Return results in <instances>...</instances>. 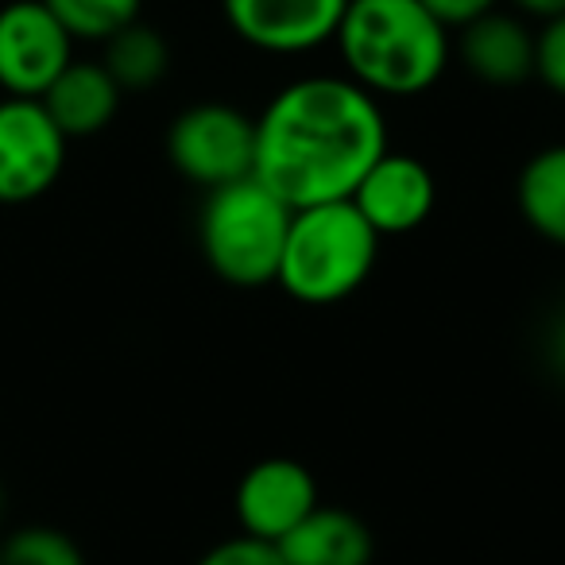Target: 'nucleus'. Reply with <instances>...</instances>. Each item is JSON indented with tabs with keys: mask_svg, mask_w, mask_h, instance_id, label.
I'll return each mask as SVG.
<instances>
[{
	"mask_svg": "<svg viewBox=\"0 0 565 565\" xmlns=\"http://www.w3.org/2000/svg\"><path fill=\"white\" fill-rule=\"evenodd\" d=\"M0 515H4V488H0Z\"/></svg>",
	"mask_w": 565,
	"mask_h": 565,
	"instance_id": "4be33fe9",
	"label": "nucleus"
},
{
	"mask_svg": "<svg viewBox=\"0 0 565 565\" xmlns=\"http://www.w3.org/2000/svg\"><path fill=\"white\" fill-rule=\"evenodd\" d=\"M66 167V136L40 102H0V205L35 202Z\"/></svg>",
	"mask_w": 565,
	"mask_h": 565,
	"instance_id": "0eeeda50",
	"label": "nucleus"
},
{
	"mask_svg": "<svg viewBox=\"0 0 565 565\" xmlns=\"http://www.w3.org/2000/svg\"><path fill=\"white\" fill-rule=\"evenodd\" d=\"M534 78L554 97H565V17L546 20L534 32Z\"/></svg>",
	"mask_w": 565,
	"mask_h": 565,
	"instance_id": "a211bd4d",
	"label": "nucleus"
},
{
	"mask_svg": "<svg viewBox=\"0 0 565 565\" xmlns=\"http://www.w3.org/2000/svg\"><path fill=\"white\" fill-rule=\"evenodd\" d=\"M511 9H515V17L523 20H539V24H546V20H557L565 17V0H508Z\"/></svg>",
	"mask_w": 565,
	"mask_h": 565,
	"instance_id": "412c9836",
	"label": "nucleus"
},
{
	"mask_svg": "<svg viewBox=\"0 0 565 565\" xmlns=\"http://www.w3.org/2000/svg\"><path fill=\"white\" fill-rule=\"evenodd\" d=\"M0 565H86V557L66 531L24 526L0 542Z\"/></svg>",
	"mask_w": 565,
	"mask_h": 565,
	"instance_id": "f3484780",
	"label": "nucleus"
},
{
	"mask_svg": "<svg viewBox=\"0 0 565 565\" xmlns=\"http://www.w3.org/2000/svg\"><path fill=\"white\" fill-rule=\"evenodd\" d=\"M333 47L345 78L376 102L426 94L454 58L449 28L423 0H349Z\"/></svg>",
	"mask_w": 565,
	"mask_h": 565,
	"instance_id": "f03ea898",
	"label": "nucleus"
},
{
	"mask_svg": "<svg viewBox=\"0 0 565 565\" xmlns=\"http://www.w3.org/2000/svg\"><path fill=\"white\" fill-rule=\"evenodd\" d=\"M51 9V17L71 32V40L86 43H105L117 32H125L128 24L140 20L143 0H43Z\"/></svg>",
	"mask_w": 565,
	"mask_h": 565,
	"instance_id": "dca6fc26",
	"label": "nucleus"
},
{
	"mask_svg": "<svg viewBox=\"0 0 565 565\" xmlns=\"http://www.w3.org/2000/svg\"><path fill=\"white\" fill-rule=\"evenodd\" d=\"M515 202L531 233L565 248V143L534 151L515 182Z\"/></svg>",
	"mask_w": 565,
	"mask_h": 565,
	"instance_id": "4468645a",
	"label": "nucleus"
},
{
	"mask_svg": "<svg viewBox=\"0 0 565 565\" xmlns=\"http://www.w3.org/2000/svg\"><path fill=\"white\" fill-rule=\"evenodd\" d=\"M194 565H287V562H282L275 542L236 534V539H225V542H217V546H210Z\"/></svg>",
	"mask_w": 565,
	"mask_h": 565,
	"instance_id": "6ab92c4d",
	"label": "nucleus"
},
{
	"mask_svg": "<svg viewBox=\"0 0 565 565\" xmlns=\"http://www.w3.org/2000/svg\"><path fill=\"white\" fill-rule=\"evenodd\" d=\"M318 480L302 461L267 457L241 477L233 495L241 534L259 542H282L318 508Z\"/></svg>",
	"mask_w": 565,
	"mask_h": 565,
	"instance_id": "1a4fd4ad",
	"label": "nucleus"
},
{
	"mask_svg": "<svg viewBox=\"0 0 565 565\" xmlns=\"http://www.w3.org/2000/svg\"><path fill=\"white\" fill-rule=\"evenodd\" d=\"M291 205H282L264 182L241 179L205 194L198 213V244L210 271L228 287H271L282 244L291 228Z\"/></svg>",
	"mask_w": 565,
	"mask_h": 565,
	"instance_id": "20e7f679",
	"label": "nucleus"
},
{
	"mask_svg": "<svg viewBox=\"0 0 565 565\" xmlns=\"http://www.w3.org/2000/svg\"><path fill=\"white\" fill-rule=\"evenodd\" d=\"M384 151H392L384 102L345 74H307L256 117L252 179L291 210L349 202Z\"/></svg>",
	"mask_w": 565,
	"mask_h": 565,
	"instance_id": "f257e3e1",
	"label": "nucleus"
},
{
	"mask_svg": "<svg viewBox=\"0 0 565 565\" xmlns=\"http://www.w3.org/2000/svg\"><path fill=\"white\" fill-rule=\"evenodd\" d=\"M74 63V40L43 0H12L0 9V89L40 102Z\"/></svg>",
	"mask_w": 565,
	"mask_h": 565,
	"instance_id": "423d86ee",
	"label": "nucleus"
},
{
	"mask_svg": "<svg viewBox=\"0 0 565 565\" xmlns=\"http://www.w3.org/2000/svg\"><path fill=\"white\" fill-rule=\"evenodd\" d=\"M287 565H372L376 542L361 515L318 503L282 542H275Z\"/></svg>",
	"mask_w": 565,
	"mask_h": 565,
	"instance_id": "ddd939ff",
	"label": "nucleus"
},
{
	"mask_svg": "<svg viewBox=\"0 0 565 565\" xmlns=\"http://www.w3.org/2000/svg\"><path fill=\"white\" fill-rule=\"evenodd\" d=\"M167 159L186 182L221 190L252 179L256 159V117L225 102H198L182 109L167 128Z\"/></svg>",
	"mask_w": 565,
	"mask_h": 565,
	"instance_id": "39448f33",
	"label": "nucleus"
},
{
	"mask_svg": "<svg viewBox=\"0 0 565 565\" xmlns=\"http://www.w3.org/2000/svg\"><path fill=\"white\" fill-rule=\"evenodd\" d=\"M349 202L356 205V213L369 221L380 241L407 236L430 221L434 205H438V182L423 159L407 156V151H384Z\"/></svg>",
	"mask_w": 565,
	"mask_h": 565,
	"instance_id": "9d476101",
	"label": "nucleus"
},
{
	"mask_svg": "<svg viewBox=\"0 0 565 565\" xmlns=\"http://www.w3.org/2000/svg\"><path fill=\"white\" fill-rule=\"evenodd\" d=\"M457 58L484 86H523L534 78V28L515 12L492 9L457 32Z\"/></svg>",
	"mask_w": 565,
	"mask_h": 565,
	"instance_id": "9b49d317",
	"label": "nucleus"
},
{
	"mask_svg": "<svg viewBox=\"0 0 565 565\" xmlns=\"http://www.w3.org/2000/svg\"><path fill=\"white\" fill-rule=\"evenodd\" d=\"M380 259V236L353 202H326L291 213L275 287L302 307L345 302L369 282Z\"/></svg>",
	"mask_w": 565,
	"mask_h": 565,
	"instance_id": "7ed1b4c3",
	"label": "nucleus"
},
{
	"mask_svg": "<svg viewBox=\"0 0 565 565\" xmlns=\"http://www.w3.org/2000/svg\"><path fill=\"white\" fill-rule=\"evenodd\" d=\"M349 0H221L228 32L264 55H310L338 35Z\"/></svg>",
	"mask_w": 565,
	"mask_h": 565,
	"instance_id": "6e6552de",
	"label": "nucleus"
},
{
	"mask_svg": "<svg viewBox=\"0 0 565 565\" xmlns=\"http://www.w3.org/2000/svg\"><path fill=\"white\" fill-rule=\"evenodd\" d=\"M102 66L120 86V94H143V89H156L167 78V71H171V47H167V40L156 28L136 20L125 32L105 40Z\"/></svg>",
	"mask_w": 565,
	"mask_h": 565,
	"instance_id": "2eb2a0df",
	"label": "nucleus"
},
{
	"mask_svg": "<svg viewBox=\"0 0 565 565\" xmlns=\"http://www.w3.org/2000/svg\"><path fill=\"white\" fill-rule=\"evenodd\" d=\"M423 4L449 28V32H461L465 24H472V20L500 9V0H423Z\"/></svg>",
	"mask_w": 565,
	"mask_h": 565,
	"instance_id": "aec40b11",
	"label": "nucleus"
},
{
	"mask_svg": "<svg viewBox=\"0 0 565 565\" xmlns=\"http://www.w3.org/2000/svg\"><path fill=\"white\" fill-rule=\"evenodd\" d=\"M120 86L109 78L102 63H78L74 58L51 89L40 97V105L47 109V117L58 125V132L66 140H82V136H97L102 128L113 125L120 109Z\"/></svg>",
	"mask_w": 565,
	"mask_h": 565,
	"instance_id": "f8f14e48",
	"label": "nucleus"
}]
</instances>
